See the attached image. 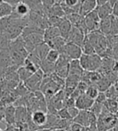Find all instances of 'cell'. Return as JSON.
<instances>
[{"label": "cell", "instance_id": "obj_18", "mask_svg": "<svg viewBox=\"0 0 118 131\" xmlns=\"http://www.w3.org/2000/svg\"><path fill=\"white\" fill-rule=\"evenodd\" d=\"M111 16L105 18L104 19H101L100 23V27H99V31L103 33L105 36H109L110 34V30H111Z\"/></svg>", "mask_w": 118, "mask_h": 131}, {"label": "cell", "instance_id": "obj_27", "mask_svg": "<svg viewBox=\"0 0 118 131\" xmlns=\"http://www.w3.org/2000/svg\"><path fill=\"white\" fill-rule=\"evenodd\" d=\"M22 66H24L28 70V71H30L31 73H35V72H36L39 68V66H37L36 64H34L33 62L31 61V60H30L28 58H27L26 60H25V62H24V64L22 65Z\"/></svg>", "mask_w": 118, "mask_h": 131}, {"label": "cell", "instance_id": "obj_37", "mask_svg": "<svg viewBox=\"0 0 118 131\" xmlns=\"http://www.w3.org/2000/svg\"><path fill=\"white\" fill-rule=\"evenodd\" d=\"M0 131H3V129H2L1 128H0Z\"/></svg>", "mask_w": 118, "mask_h": 131}, {"label": "cell", "instance_id": "obj_32", "mask_svg": "<svg viewBox=\"0 0 118 131\" xmlns=\"http://www.w3.org/2000/svg\"><path fill=\"white\" fill-rule=\"evenodd\" d=\"M106 98H107V96H106V93H104V92H100L97 98L96 99L95 101H97V102H100V103H104L105 101H106Z\"/></svg>", "mask_w": 118, "mask_h": 131}, {"label": "cell", "instance_id": "obj_23", "mask_svg": "<svg viewBox=\"0 0 118 131\" xmlns=\"http://www.w3.org/2000/svg\"><path fill=\"white\" fill-rule=\"evenodd\" d=\"M11 42H12V40L9 39L5 34H0V51L9 50Z\"/></svg>", "mask_w": 118, "mask_h": 131}, {"label": "cell", "instance_id": "obj_34", "mask_svg": "<svg viewBox=\"0 0 118 131\" xmlns=\"http://www.w3.org/2000/svg\"><path fill=\"white\" fill-rule=\"evenodd\" d=\"M109 2V0H97V7H101Z\"/></svg>", "mask_w": 118, "mask_h": 131}, {"label": "cell", "instance_id": "obj_28", "mask_svg": "<svg viewBox=\"0 0 118 131\" xmlns=\"http://www.w3.org/2000/svg\"><path fill=\"white\" fill-rule=\"evenodd\" d=\"M102 110H103V104L95 101L93 105L92 106L91 109H90V111L93 113L94 114L98 117V116H100L101 114V113H102Z\"/></svg>", "mask_w": 118, "mask_h": 131}, {"label": "cell", "instance_id": "obj_20", "mask_svg": "<svg viewBox=\"0 0 118 131\" xmlns=\"http://www.w3.org/2000/svg\"><path fill=\"white\" fill-rule=\"evenodd\" d=\"M22 38L27 39L28 40H30L36 47L37 45L44 42L43 34H41V33H32V34H30V35H28L27 36L22 37Z\"/></svg>", "mask_w": 118, "mask_h": 131}, {"label": "cell", "instance_id": "obj_19", "mask_svg": "<svg viewBox=\"0 0 118 131\" xmlns=\"http://www.w3.org/2000/svg\"><path fill=\"white\" fill-rule=\"evenodd\" d=\"M40 68L43 72L44 75L49 76L51 74H52L55 72V64L52 63V62H49L45 59L41 62Z\"/></svg>", "mask_w": 118, "mask_h": 131}, {"label": "cell", "instance_id": "obj_9", "mask_svg": "<svg viewBox=\"0 0 118 131\" xmlns=\"http://www.w3.org/2000/svg\"><path fill=\"white\" fill-rule=\"evenodd\" d=\"M108 48L111 51V56L115 61L118 62V36H107Z\"/></svg>", "mask_w": 118, "mask_h": 131}, {"label": "cell", "instance_id": "obj_26", "mask_svg": "<svg viewBox=\"0 0 118 131\" xmlns=\"http://www.w3.org/2000/svg\"><path fill=\"white\" fill-rule=\"evenodd\" d=\"M64 4L67 7H69L72 9H74L77 13H79L80 7V3L81 0H64Z\"/></svg>", "mask_w": 118, "mask_h": 131}, {"label": "cell", "instance_id": "obj_12", "mask_svg": "<svg viewBox=\"0 0 118 131\" xmlns=\"http://www.w3.org/2000/svg\"><path fill=\"white\" fill-rule=\"evenodd\" d=\"M16 108L14 105H8L5 108L4 111V119L7 126H14L16 123L15 120Z\"/></svg>", "mask_w": 118, "mask_h": 131}, {"label": "cell", "instance_id": "obj_13", "mask_svg": "<svg viewBox=\"0 0 118 131\" xmlns=\"http://www.w3.org/2000/svg\"><path fill=\"white\" fill-rule=\"evenodd\" d=\"M59 30L60 31V35L61 36L64 38L67 41V39H68L69 36V34L72 31V23L67 19L66 17H64L63 21L60 23V24L58 27Z\"/></svg>", "mask_w": 118, "mask_h": 131}, {"label": "cell", "instance_id": "obj_22", "mask_svg": "<svg viewBox=\"0 0 118 131\" xmlns=\"http://www.w3.org/2000/svg\"><path fill=\"white\" fill-rule=\"evenodd\" d=\"M100 93V90L98 89L97 86L96 84H91L88 85L85 94L92 100H96L97 98V96Z\"/></svg>", "mask_w": 118, "mask_h": 131}, {"label": "cell", "instance_id": "obj_24", "mask_svg": "<svg viewBox=\"0 0 118 131\" xmlns=\"http://www.w3.org/2000/svg\"><path fill=\"white\" fill-rule=\"evenodd\" d=\"M82 51H83V54H86V55H92L96 54V50L94 47L92 45V43L88 41V39L85 37L84 39V42L82 45Z\"/></svg>", "mask_w": 118, "mask_h": 131}, {"label": "cell", "instance_id": "obj_33", "mask_svg": "<svg viewBox=\"0 0 118 131\" xmlns=\"http://www.w3.org/2000/svg\"><path fill=\"white\" fill-rule=\"evenodd\" d=\"M3 1L6 3L10 5L12 7H15L19 3L22 2V0H3Z\"/></svg>", "mask_w": 118, "mask_h": 131}, {"label": "cell", "instance_id": "obj_4", "mask_svg": "<svg viewBox=\"0 0 118 131\" xmlns=\"http://www.w3.org/2000/svg\"><path fill=\"white\" fill-rule=\"evenodd\" d=\"M13 65L9 50L0 51V80H1L7 70Z\"/></svg>", "mask_w": 118, "mask_h": 131}, {"label": "cell", "instance_id": "obj_14", "mask_svg": "<svg viewBox=\"0 0 118 131\" xmlns=\"http://www.w3.org/2000/svg\"><path fill=\"white\" fill-rule=\"evenodd\" d=\"M96 10L97 11L100 19H104L112 15V12H113V7H112V4L109 1L106 4L101 6V7H97L96 8Z\"/></svg>", "mask_w": 118, "mask_h": 131}, {"label": "cell", "instance_id": "obj_17", "mask_svg": "<svg viewBox=\"0 0 118 131\" xmlns=\"http://www.w3.org/2000/svg\"><path fill=\"white\" fill-rule=\"evenodd\" d=\"M28 117H29V114H28V111L25 106H18V108H16V123H25L27 120H29Z\"/></svg>", "mask_w": 118, "mask_h": 131}, {"label": "cell", "instance_id": "obj_11", "mask_svg": "<svg viewBox=\"0 0 118 131\" xmlns=\"http://www.w3.org/2000/svg\"><path fill=\"white\" fill-rule=\"evenodd\" d=\"M67 42V41L64 38H63L62 36H58V37H55V39H52V40H50L47 43L49 45L50 48L52 49H55V50L59 51L60 53L61 54V53L64 52Z\"/></svg>", "mask_w": 118, "mask_h": 131}, {"label": "cell", "instance_id": "obj_16", "mask_svg": "<svg viewBox=\"0 0 118 131\" xmlns=\"http://www.w3.org/2000/svg\"><path fill=\"white\" fill-rule=\"evenodd\" d=\"M61 36L60 31L57 27H52L49 26L47 29H45L44 34H43V38H44V42H49L50 40L55 39V37Z\"/></svg>", "mask_w": 118, "mask_h": 131}, {"label": "cell", "instance_id": "obj_5", "mask_svg": "<svg viewBox=\"0 0 118 131\" xmlns=\"http://www.w3.org/2000/svg\"><path fill=\"white\" fill-rule=\"evenodd\" d=\"M63 53L65 54L67 56H68L70 60H80L81 56L83 55V51H82L81 47H80L79 45L71 43V42H67Z\"/></svg>", "mask_w": 118, "mask_h": 131}, {"label": "cell", "instance_id": "obj_7", "mask_svg": "<svg viewBox=\"0 0 118 131\" xmlns=\"http://www.w3.org/2000/svg\"><path fill=\"white\" fill-rule=\"evenodd\" d=\"M48 115L47 114V112L43 110H36L32 112V113L31 114L32 122L39 129H41L46 125L48 122Z\"/></svg>", "mask_w": 118, "mask_h": 131}, {"label": "cell", "instance_id": "obj_1", "mask_svg": "<svg viewBox=\"0 0 118 131\" xmlns=\"http://www.w3.org/2000/svg\"><path fill=\"white\" fill-rule=\"evenodd\" d=\"M79 60L83 69L87 72L97 71L102 64V57L97 53L92 55L83 54Z\"/></svg>", "mask_w": 118, "mask_h": 131}, {"label": "cell", "instance_id": "obj_6", "mask_svg": "<svg viewBox=\"0 0 118 131\" xmlns=\"http://www.w3.org/2000/svg\"><path fill=\"white\" fill-rule=\"evenodd\" d=\"M85 37L86 35L80 29H79L78 27L75 26H72V31L69 34L68 39H67V42H71L79 45L80 47H82Z\"/></svg>", "mask_w": 118, "mask_h": 131}, {"label": "cell", "instance_id": "obj_8", "mask_svg": "<svg viewBox=\"0 0 118 131\" xmlns=\"http://www.w3.org/2000/svg\"><path fill=\"white\" fill-rule=\"evenodd\" d=\"M95 102V100H92L84 93L79 96L76 99L75 106L80 110H90Z\"/></svg>", "mask_w": 118, "mask_h": 131}, {"label": "cell", "instance_id": "obj_29", "mask_svg": "<svg viewBox=\"0 0 118 131\" xmlns=\"http://www.w3.org/2000/svg\"><path fill=\"white\" fill-rule=\"evenodd\" d=\"M57 115H58V117L60 119H65V120H72V118L71 117V116L69 114L68 110H67V108H65V107L62 108L61 110H58Z\"/></svg>", "mask_w": 118, "mask_h": 131}, {"label": "cell", "instance_id": "obj_10", "mask_svg": "<svg viewBox=\"0 0 118 131\" xmlns=\"http://www.w3.org/2000/svg\"><path fill=\"white\" fill-rule=\"evenodd\" d=\"M97 8V0H82L79 14L82 16H85L91 11Z\"/></svg>", "mask_w": 118, "mask_h": 131}, {"label": "cell", "instance_id": "obj_36", "mask_svg": "<svg viewBox=\"0 0 118 131\" xmlns=\"http://www.w3.org/2000/svg\"><path fill=\"white\" fill-rule=\"evenodd\" d=\"M106 131H113V130H112V129H109V130H106Z\"/></svg>", "mask_w": 118, "mask_h": 131}, {"label": "cell", "instance_id": "obj_25", "mask_svg": "<svg viewBox=\"0 0 118 131\" xmlns=\"http://www.w3.org/2000/svg\"><path fill=\"white\" fill-rule=\"evenodd\" d=\"M60 56V53L59 51L55 50V49H51L47 56L46 60L49 62H52V63L55 64L56 62H57V60H59Z\"/></svg>", "mask_w": 118, "mask_h": 131}, {"label": "cell", "instance_id": "obj_3", "mask_svg": "<svg viewBox=\"0 0 118 131\" xmlns=\"http://www.w3.org/2000/svg\"><path fill=\"white\" fill-rule=\"evenodd\" d=\"M100 20L101 19H100L97 11L96 10L91 11L84 16V22H85V25L88 33L99 30Z\"/></svg>", "mask_w": 118, "mask_h": 131}, {"label": "cell", "instance_id": "obj_21", "mask_svg": "<svg viewBox=\"0 0 118 131\" xmlns=\"http://www.w3.org/2000/svg\"><path fill=\"white\" fill-rule=\"evenodd\" d=\"M17 73H18L19 81H21V82H25L27 80H28L33 75V73H31L30 71H28L24 66L19 67L18 68V70H17Z\"/></svg>", "mask_w": 118, "mask_h": 131}, {"label": "cell", "instance_id": "obj_35", "mask_svg": "<svg viewBox=\"0 0 118 131\" xmlns=\"http://www.w3.org/2000/svg\"><path fill=\"white\" fill-rule=\"evenodd\" d=\"M3 118H4V114H2V113L0 112V122L3 121Z\"/></svg>", "mask_w": 118, "mask_h": 131}, {"label": "cell", "instance_id": "obj_2", "mask_svg": "<svg viewBox=\"0 0 118 131\" xmlns=\"http://www.w3.org/2000/svg\"><path fill=\"white\" fill-rule=\"evenodd\" d=\"M43 78H44V73L41 68H39L36 72L34 73L29 79L27 80L23 83L28 90L32 93H35L36 91L40 89V86Z\"/></svg>", "mask_w": 118, "mask_h": 131}, {"label": "cell", "instance_id": "obj_15", "mask_svg": "<svg viewBox=\"0 0 118 131\" xmlns=\"http://www.w3.org/2000/svg\"><path fill=\"white\" fill-rule=\"evenodd\" d=\"M51 49L52 48H50L49 45L46 42H43L40 44L37 45L36 47V49L34 50L33 52H35L38 56V57L43 61V60L46 59L47 56Z\"/></svg>", "mask_w": 118, "mask_h": 131}, {"label": "cell", "instance_id": "obj_31", "mask_svg": "<svg viewBox=\"0 0 118 131\" xmlns=\"http://www.w3.org/2000/svg\"><path fill=\"white\" fill-rule=\"evenodd\" d=\"M42 3H43V6L44 9L50 8L51 7H52L54 4L57 3H56V0H42Z\"/></svg>", "mask_w": 118, "mask_h": 131}, {"label": "cell", "instance_id": "obj_30", "mask_svg": "<svg viewBox=\"0 0 118 131\" xmlns=\"http://www.w3.org/2000/svg\"><path fill=\"white\" fill-rule=\"evenodd\" d=\"M67 110H68V112H69V114L71 116V117L72 118V120L74 118H76L78 114L80 113V110L76 108V106H73V107H70V108H67Z\"/></svg>", "mask_w": 118, "mask_h": 131}]
</instances>
